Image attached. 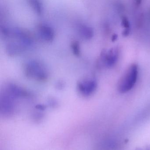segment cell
Returning a JSON list of instances; mask_svg holds the SVG:
<instances>
[{
	"label": "cell",
	"mask_w": 150,
	"mask_h": 150,
	"mask_svg": "<svg viewBox=\"0 0 150 150\" xmlns=\"http://www.w3.org/2000/svg\"><path fill=\"white\" fill-rule=\"evenodd\" d=\"M5 89L18 99L27 97L29 95L28 91L25 89L14 83L8 84Z\"/></svg>",
	"instance_id": "obj_8"
},
{
	"label": "cell",
	"mask_w": 150,
	"mask_h": 150,
	"mask_svg": "<svg viewBox=\"0 0 150 150\" xmlns=\"http://www.w3.org/2000/svg\"><path fill=\"white\" fill-rule=\"evenodd\" d=\"M18 98L4 89L0 95V114L4 117H10L16 111V100Z\"/></svg>",
	"instance_id": "obj_2"
},
{
	"label": "cell",
	"mask_w": 150,
	"mask_h": 150,
	"mask_svg": "<svg viewBox=\"0 0 150 150\" xmlns=\"http://www.w3.org/2000/svg\"><path fill=\"white\" fill-rule=\"evenodd\" d=\"M27 49L21 42L17 40L16 42H10L6 46L7 54L10 57H14L23 52Z\"/></svg>",
	"instance_id": "obj_6"
},
{
	"label": "cell",
	"mask_w": 150,
	"mask_h": 150,
	"mask_svg": "<svg viewBox=\"0 0 150 150\" xmlns=\"http://www.w3.org/2000/svg\"><path fill=\"white\" fill-rule=\"evenodd\" d=\"M138 76V67L136 64L131 65L118 82V89L121 93L130 91L135 86Z\"/></svg>",
	"instance_id": "obj_1"
},
{
	"label": "cell",
	"mask_w": 150,
	"mask_h": 150,
	"mask_svg": "<svg viewBox=\"0 0 150 150\" xmlns=\"http://www.w3.org/2000/svg\"><path fill=\"white\" fill-rule=\"evenodd\" d=\"M1 31L2 35L4 37L8 38L11 36V31L6 26H1Z\"/></svg>",
	"instance_id": "obj_12"
},
{
	"label": "cell",
	"mask_w": 150,
	"mask_h": 150,
	"mask_svg": "<svg viewBox=\"0 0 150 150\" xmlns=\"http://www.w3.org/2000/svg\"><path fill=\"white\" fill-rule=\"evenodd\" d=\"M78 88L82 95L88 96L93 94L97 87V82L96 80L89 79L81 81L78 82Z\"/></svg>",
	"instance_id": "obj_4"
},
{
	"label": "cell",
	"mask_w": 150,
	"mask_h": 150,
	"mask_svg": "<svg viewBox=\"0 0 150 150\" xmlns=\"http://www.w3.org/2000/svg\"><path fill=\"white\" fill-rule=\"evenodd\" d=\"M65 86V82L64 81L62 80H59L56 82L55 87L59 90H61L63 89Z\"/></svg>",
	"instance_id": "obj_13"
},
{
	"label": "cell",
	"mask_w": 150,
	"mask_h": 150,
	"mask_svg": "<svg viewBox=\"0 0 150 150\" xmlns=\"http://www.w3.org/2000/svg\"><path fill=\"white\" fill-rule=\"evenodd\" d=\"M118 57V50L114 48L110 49L108 52L102 53L100 59L107 67H111L116 64Z\"/></svg>",
	"instance_id": "obj_5"
},
{
	"label": "cell",
	"mask_w": 150,
	"mask_h": 150,
	"mask_svg": "<svg viewBox=\"0 0 150 150\" xmlns=\"http://www.w3.org/2000/svg\"><path fill=\"white\" fill-rule=\"evenodd\" d=\"M122 24L125 30H130L129 22L126 17H124L122 18Z\"/></svg>",
	"instance_id": "obj_14"
},
{
	"label": "cell",
	"mask_w": 150,
	"mask_h": 150,
	"mask_svg": "<svg viewBox=\"0 0 150 150\" xmlns=\"http://www.w3.org/2000/svg\"><path fill=\"white\" fill-rule=\"evenodd\" d=\"M24 71L26 77L35 79L38 81H46L49 77L44 67L37 60L28 61L25 65Z\"/></svg>",
	"instance_id": "obj_3"
},
{
	"label": "cell",
	"mask_w": 150,
	"mask_h": 150,
	"mask_svg": "<svg viewBox=\"0 0 150 150\" xmlns=\"http://www.w3.org/2000/svg\"><path fill=\"white\" fill-rule=\"evenodd\" d=\"M117 38V35H114L112 37V41H115V40H116Z\"/></svg>",
	"instance_id": "obj_15"
},
{
	"label": "cell",
	"mask_w": 150,
	"mask_h": 150,
	"mask_svg": "<svg viewBox=\"0 0 150 150\" xmlns=\"http://www.w3.org/2000/svg\"><path fill=\"white\" fill-rule=\"evenodd\" d=\"M28 2L30 6L37 13L42 14L43 12V6L41 1L38 0H30Z\"/></svg>",
	"instance_id": "obj_10"
},
{
	"label": "cell",
	"mask_w": 150,
	"mask_h": 150,
	"mask_svg": "<svg viewBox=\"0 0 150 150\" xmlns=\"http://www.w3.org/2000/svg\"><path fill=\"white\" fill-rule=\"evenodd\" d=\"M39 33L42 39L48 42H51L55 38L54 29L47 24H42L39 28Z\"/></svg>",
	"instance_id": "obj_7"
},
{
	"label": "cell",
	"mask_w": 150,
	"mask_h": 150,
	"mask_svg": "<svg viewBox=\"0 0 150 150\" xmlns=\"http://www.w3.org/2000/svg\"><path fill=\"white\" fill-rule=\"evenodd\" d=\"M72 51L74 56L79 57L81 54L80 45L79 42L77 41H74L71 43Z\"/></svg>",
	"instance_id": "obj_11"
},
{
	"label": "cell",
	"mask_w": 150,
	"mask_h": 150,
	"mask_svg": "<svg viewBox=\"0 0 150 150\" xmlns=\"http://www.w3.org/2000/svg\"><path fill=\"white\" fill-rule=\"evenodd\" d=\"M79 28L80 34L84 39L89 40L93 38L94 35V31L91 27L84 24L81 25Z\"/></svg>",
	"instance_id": "obj_9"
}]
</instances>
